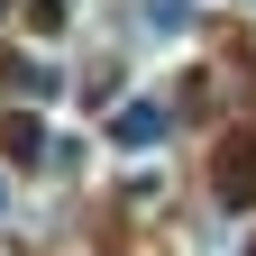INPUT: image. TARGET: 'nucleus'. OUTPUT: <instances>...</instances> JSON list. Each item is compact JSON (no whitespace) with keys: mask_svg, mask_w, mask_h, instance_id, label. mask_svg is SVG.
<instances>
[{"mask_svg":"<svg viewBox=\"0 0 256 256\" xmlns=\"http://www.w3.org/2000/svg\"><path fill=\"white\" fill-rule=\"evenodd\" d=\"M165 128H174V110L156 101V92H138V101L110 110V146L119 156H146V146H165Z\"/></svg>","mask_w":256,"mask_h":256,"instance_id":"1","label":"nucleus"},{"mask_svg":"<svg viewBox=\"0 0 256 256\" xmlns=\"http://www.w3.org/2000/svg\"><path fill=\"white\" fill-rule=\"evenodd\" d=\"M138 28H146V37H183L192 18H183V0H146V10H138Z\"/></svg>","mask_w":256,"mask_h":256,"instance_id":"2","label":"nucleus"},{"mask_svg":"<svg viewBox=\"0 0 256 256\" xmlns=\"http://www.w3.org/2000/svg\"><path fill=\"white\" fill-rule=\"evenodd\" d=\"M28 28H37V37H64V28H74V0H28Z\"/></svg>","mask_w":256,"mask_h":256,"instance_id":"3","label":"nucleus"},{"mask_svg":"<svg viewBox=\"0 0 256 256\" xmlns=\"http://www.w3.org/2000/svg\"><path fill=\"white\" fill-rule=\"evenodd\" d=\"M0 138H10V146H18V156H37V146H46V128H37V119H28V110H18V119H10V128H0Z\"/></svg>","mask_w":256,"mask_h":256,"instance_id":"4","label":"nucleus"},{"mask_svg":"<svg viewBox=\"0 0 256 256\" xmlns=\"http://www.w3.org/2000/svg\"><path fill=\"white\" fill-rule=\"evenodd\" d=\"M10 210H18V192H10V183H0V229H10Z\"/></svg>","mask_w":256,"mask_h":256,"instance_id":"5","label":"nucleus"}]
</instances>
